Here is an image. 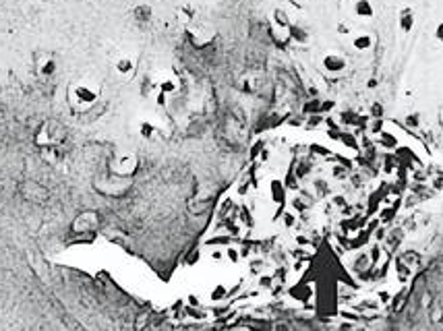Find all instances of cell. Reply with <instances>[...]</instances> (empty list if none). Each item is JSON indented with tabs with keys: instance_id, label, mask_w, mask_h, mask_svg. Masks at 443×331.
<instances>
[{
	"instance_id": "obj_8",
	"label": "cell",
	"mask_w": 443,
	"mask_h": 331,
	"mask_svg": "<svg viewBox=\"0 0 443 331\" xmlns=\"http://www.w3.org/2000/svg\"><path fill=\"white\" fill-rule=\"evenodd\" d=\"M139 135L147 139V141H154V139H158L159 135H162V126H159V122L156 118H141L139 120Z\"/></svg>"
},
{
	"instance_id": "obj_15",
	"label": "cell",
	"mask_w": 443,
	"mask_h": 331,
	"mask_svg": "<svg viewBox=\"0 0 443 331\" xmlns=\"http://www.w3.org/2000/svg\"><path fill=\"white\" fill-rule=\"evenodd\" d=\"M439 122H441V126H443V108H441V114H439Z\"/></svg>"
},
{
	"instance_id": "obj_2",
	"label": "cell",
	"mask_w": 443,
	"mask_h": 331,
	"mask_svg": "<svg viewBox=\"0 0 443 331\" xmlns=\"http://www.w3.org/2000/svg\"><path fill=\"white\" fill-rule=\"evenodd\" d=\"M321 68H323L327 75L338 77L348 68V58H346V54L338 52V50H329V52L321 56Z\"/></svg>"
},
{
	"instance_id": "obj_12",
	"label": "cell",
	"mask_w": 443,
	"mask_h": 331,
	"mask_svg": "<svg viewBox=\"0 0 443 331\" xmlns=\"http://www.w3.org/2000/svg\"><path fill=\"white\" fill-rule=\"evenodd\" d=\"M178 19L183 23H190L195 19V6L193 4H183L178 8Z\"/></svg>"
},
{
	"instance_id": "obj_3",
	"label": "cell",
	"mask_w": 443,
	"mask_h": 331,
	"mask_svg": "<svg viewBox=\"0 0 443 331\" xmlns=\"http://www.w3.org/2000/svg\"><path fill=\"white\" fill-rule=\"evenodd\" d=\"M114 73L120 79H130L137 73V56L133 54H120L114 60Z\"/></svg>"
},
{
	"instance_id": "obj_10",
	"label": "cell",
	"mask_w": 443,
	"mask_h": 331,
	"mask_svg": "<svg viewBox=\"0 0 443 331\" xmlns=\"http://www.w3.org/2000/svg\"><path fill=\"white\" fill-rule=\"evenodd\" d=\"M152 15H154V11H152V6H149V4H139V6H135V11H133L135 21H139V23H149V21H152Z\"/></svg>"
},
{
	"instance_id": "obj_1",
	"label": "cell",
	"mask_w": 443,
	"mask_h": 331,
	"mask_svg": "<svg viewBox=\"0 0 443 331\" xmlns=\"http://www.w3.org/2000/svg\"><path fill=\"white\" fill-rule=\"evenodd\" d=\"M99 99V87L94 81H77L68 89V102L75 110L87 112L89 108H94Z\"/></svg>"
},
{
	"instance_id": "obj_14",
	"label": "cell",
	"mask_w": 443,
	"mask_h": 331,
	"mask_svg": "<svg viewBox=\"0 0 443 331\" xmlns=\"http://www.w3.org/2000/svg\"><path fill=\"white\" fill-rule=\"evenodd\" d=\"M433 39H435L437 44L443 46V19H441V21H437L435 29H433Z\"/></svg>"
},
{
	"instance_id": "obj_6",
	"label": "cell",
	"mask_w": 443,
	"mask_h": 331,
	"mask_svg": "<svg viewBox=\"0 0 443 331\" xmlns=\"http://www.w3.org/2000/svg\"><path fill=\"white\" fill-rule=\"evenodd\" d=\"M414 25H416L414 8H412V6H402L400 13H398V29H400V33L410 35L412 29H414Z\"/></svg>"
},
{
	"instance_id": "obj_11",
	"label": "cell",
	"mask_w": 443,
	"mask_h": 331,
	"mask_svg": "<svg viewBox=\"0 0 443 331\" xmlns=\"http://www.w3.org/2000/svg\"><path fill=\"white\" fill-rule=\"evenodd\" d=\"M37 73L42 75V77H52L54 73H56V62H54V58H44L42 62H39V66H37Z\"/></svg>"
},
{
	"instance_id": "obj_4",
	"label": "cell",
	"mask_w": 443,
	"mask_h": 331,
	"mask_svg": "<svg viewBox=\"0 0 443 331\" xmlns=\"http://www.w3.org/2000/svg\"><path fill=\"white\" fill-rule=\"evenodd\" d=\"M377 44V35L371 31H354L350 35V46L356 52H371Z\"/></svg>"
},
{
	"instance_id": "obj_9",
	"label": "cell",
	"mask_w": 443,
	"mask_h": 331,
	"mask_svg": "<svg viewBox=\"0 0 443 331\" xmlns=\"http://www.w3.org/2000/svg\"><path fill=\"white\" fill-rule=\"evenodd\" d=\"M271 25H274V31L280 33L282 37L290 35V27H292V21L290 17L282 11V8H276L274 15H271Z\"/></svg>"
},
{
	"instance_id": "obj_5",
	"label": "cell",
	"mask_w": 443,
	"mask_h": 331,
	"mask_svg": "<svg viewBox=\"0 0 443 331\" xmlns=\"http://www.w3.org/2000/svg\"><path fill=\"white\" fill-rule=\"evenodd\" d=\"M352 15H354V19H358V21H371V19L375 17V4L373 0H352Z\"/></svg>"
},
{
	"instance_id": "obj_7",
	"label": "cell",
	"mask_w": 443,
	"mask_h": 331,
	"mask_svg": "<svg viewBox=\"0 0 443 331\" xmlns=\"http://www.w3.org/2000/svg\"><path fill=\"white\" fill-rule=\"evenodd\" d=\"M137 166H139V157L135 153H123V155H118L116 162H114V170L123 176L133 174L137 170Z\"/></svg>"
},
{
	"instance_id": "obj_13",
	"label": "cell",
	"mask_w": 443,
	"mask_h": 331,
	"mask_svg": "<svg viewBox=\"0 0 443 331\" xmlns=\"http://www.w3.org/2000/svg\"><path fill=\"white\" fill-rule=\"evenodd\" d=\"M336 29H338V33L340 35H352L356 31V25L350 21V19H342V21L336 25Z\"/></svg>"
}]
</instances>
